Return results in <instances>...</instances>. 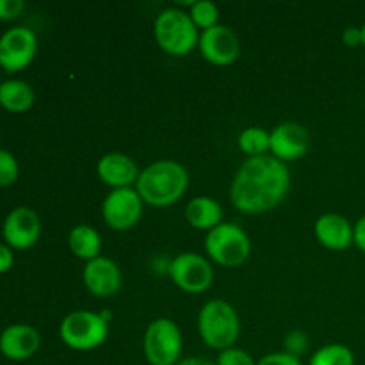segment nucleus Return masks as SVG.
Here are the masks:
<instances>
[{
	"label": "nucleus",
	"instance_id": "f8f14e48",
	"mask_svg": "<svg viewBox=\"0 0 365 365\" xmlns=\"http://www.w3.org/2000/svg\"><path fill=\"white\" fill-rule=\"evenodd\" d=\"M2 235L11 250H29L41 237V220L29 207H16L6 216Z\"/></svg>",
	"mask_w": 365,
	"mask_h": 365
},
{
	"label": "nucleus",
	"instance_id": "6ab92c4d",
	"mask_svg": "<svg viewBox=\"0 0 365 365\" xmlns=\"http://www.w3.org/2000/svg\"><path fill=\"white\" fill-rule=\"evenodd\" d=\"M36 102V93L31 84L20 78L0 82V107L9 113H25Z\"/></svg>",
	"mask_w": 365,
	"mask_h": 365
},
{
	"label": "nucleus",
	"instance_id": "1a4fd4ad",
	"mask_svg": "<svg viewBox=\"0 0 365 365\" xmlns=\"http://www.w3.org/2000/svg\"><path fill=\"white\" fill-rule=\"evenodd\" d=\"M143 205L145 202L135 189H113L102 203L103 221L113 230L127 232L141 220Z\"/></svg>",
	"mask_w": 365,
	"mask_h": 365
},
{
	"label": "nucleus",
	"instance_id": "5701e85b",
	"mask_svg": "<svg viewBox=\"0 0 365 365\" xmlns=\"http://www.w3.org/2000/svg\"><path fill=\"white\" fill-rule=\"evenodd\" d=\"M189 16H191L192 24L196 25V29H202L203 31H209V29L220 25V9L214 2L210 0H196L189 7Z\"/></svg>",
	"mask_w": 365,
	"mask_h": 365
},
{
	"label": "nucleus",
	"instance_id": "412c9836",
	"mask_svg": "<svg viewBox=\"0 0 365 365\" xmlns=\"http://www.w3.org/2000/svg\"><path fill=\"white\" fill-rule=\"evenodd\" d=\"M271 134L260 127H248L239 134L237 145L248 157H262L269 152Z\"/></svg>",
	"mask_w": 365,
	"mask_h": 365
},
{
	"label": "nucleus",
	"instance_id": "39448f33",
	"mask_svg": "<svg viewBox=\"0 0 365 365\" xmlns=\"http://www.w3.org/2000/svg\"><path fill=\"white\" fill-rule=\"evenodd\" d=\"M109 321L93 310H75L59 327V337L75 351H93L107 341Z\"/></svg>",
	"mask_w": 365,
	"mask_h": 365
},
{
	"label": "nucleus",
	"instance_id": "f03ea898",
	"mask_svg": "<svg viewBox=\"0 0 365 365\" xmlns=\"http://www.w3.org/2000/svg\"><path fill=\"white\" fill-rule=\"evenodd\" d=\"M189 187V173L180 163L155 160L141 170L135 191L152 207H170L182 200Z\"/></svg>",
	"mask_w": 365,
	"mask_h": 365
},
{
	"label": "nucleus",
	"instance_id": "a878e982",
	"mask_svg": "<svg viewBox=\"0 0 365 365\" xmlns=\"http://www.w3.org/2000/svg\"><path fill=\"white\" fill-rule=\"evenodd\" d=\"M307 344H309V339H307L305 334H302V331H292L285 339V353H289L292 356H299L307 349Z\"/></svg>",
	"mask_w": 365,
	"mask_h": 365
},
{
	"label": "nucleus",
	"instance_id": "9d476101",
	"mask_svg": "<svg viewBox=\"0 0 365 365\" xmlns=\"http://www.w3.org/2000/svg\"><path fill=\"white\" fill-rule=\"evenodd\" d=\"M38 52V38L29 27L7 29L0 36V68L7 73H16L34 61Z\"/></svg>",
	"mask_w": 365,
	"mask_h": 365
},
{
	"label": "nucleus",
	"instance_id": "bb28decb",
	"mask_svg": "<svg viewBox=\"0 0 365 365\" xmlns=\"http://www.w3.org/2000/svg\"><path fill=\"white\" fill-rule=\"evenodd\" d=\"M257 365H303V364L298 356H292L285 351H278V353H269V355L262 356V359L257 362Z\"/></svg>",
	"mask_w": 365,
	"mask_h": 365
},
{
	"label": "nucleus",
	"instance_id": "4be33fe9",
	"mask_svg": "<svg viewBox=\"0 0 365 365\" xmlns=\"http://www.w3.org/2000/svg\"><path fill=\"white\" fill-rule=\"evenodd\" d=\"M309 365H355V355L344 344H327L314 353Z\"/></svg>",
	"mask_w": 365,
	"mask_h": 365
},
{
	"label": "nucleus",
	"instance_id": "7ed1b4c3",
	"mask_svg": "<svg viewBox=\"0 0 365 365\" xmlns=\"http://www.w3.org/2000/svg\"><path fill=\"white\" fill-rule=\"evenodd\" d=\"M198 331L210 349L225 351L234 348L241 334V319L230 303L225 299H210L198 314Z\"/></svg>",
	"mask_w": 365,
	"mask_h": 365
},
{
	"label": "nucleus",
	"instance_id": "b1692460",
	"mask_svg": "<svg viewBox=\"0 0 365 365\" xmlns=\"http://www.w3.org/2000/svg\"><path fill=\"white\" fill-rule=\"evenodd\" d=\"M20 177V164L7 150H0V187L13 185Z\"/></svg>",
	"mask_w": 365,
	"mask_h": 365
},
{
	"label": "nucleus",
	"instance_id": "aec40b11",
	"mask_svg": "<svg viewBox=\"0 0 365 365\" xmlns=\"http://www.w3.org/2000/svg\"><path fill=\"white\" fill-rule=\"evenodd\" d=\"M68 246L77 259L89 262V260L100 257L102 237H100L98 230L89 225H77L75 228H71L70 235H68Z\"/></svg>",
	"mask_w": 365,
	"mask_h": 365
},
{
	"label": "nucleus",
	"instance_id": "cd10ccee",
	"mask_svg": "<svg viewBox=\"0 0 365 365\" xmlns=\"http://www.w3.org/2000/svg\"><path fill=\"white\" fill-rule=\"evenodd\" d=\"M25 4L21 0H0V20H14L21 14Z\"/></svg>",
	"mask_w": 365,
	"mask_h": 365
},
{
	"label": "nucleus",
	"instance_id": "6e6552de",
	"mask_svg": "<svg viewBox=\"0 0 365 365\" xmlns=\"http://www.w3.org/2000/svg\"><path fill=\"white\" fill-rule=\"evenodd\" d=\"M170 277L180 291L187 294H202L214 282V271L209 259L195 252H184L170 264Z\"/></svg>",
	"mask_w": 365,
	"mask_h": 365
},
{
	"label": "nucleus",
	"instance_id": "473e14b6",
	"mask_svg": "<svg viewBox=\"0 0 365 365\" xmlns=\"http://www.w3.org/2000/svg\"><path fill=\"white\" fill-rule=\"evenodd\" d=\"M360 29H362V45L365 46V24Z\"/></svg>",
	"mask_w": 365,
	"mask_h": 365
},
{
	"label": "nucleus",
	"instance_id": "9b49d317",
	"mask_svg": "<svg viewBox=\"0 0 365 365\" xmlns=\"http://www.w3.org/2000/svg\"><path fill=\"white\" fill-rule=\"evenodd\" d=\"M198 46L207 63L214 66H230L241 56V41L227 25H216L209 31H203L200 34Z\"/></svg>",
	"mask_w": 365,
	"mask_h": 365
},
{
	"label": "nucleus",
	"instance_id": "423d86ee",
	"mask_svg": "<svg viewBox=\"0 0 365 365\" xmlns=\"http://www.w3.org/2000/svg\"><path fill=\"white\" fill-rule=\"evenodd\" d=\"M205 252L223 267H237L252 255V241L237 223H221L207 234Z\"/></svg>",
	"mask_w": 365,
	"mask_h": 365
},
{
	"label": "nucleus",
	"instance_id": "c756f323",
	"mask_svg": "<svg viewBox=\"0 0 365 365\" xmlns=\"http://www.w3.org/2000/svg\"><path fill=\"white\" fill-rule=\"evenodd\" d=\"M13 264H14L13 250H11L7 245H4V242H0V274H6L7 271L13 267Z\"/></svg>",
	"mask_w": 365,
	"mask_h": 365
},
{
	"label": "nucleus",
	"instance_id": "2eb2a0df",
	"mask_svg": "<svg viewBox=\"0 0 365 365\" xmlns=\"http://www.w3.org/2000/svg\"><path fill=\"white\" fill-rule=\"evenodd\" d=\"M82 280H84L86 289L93 296L109 298L120 291L123 278H121V271L116 262L107 257H96V259L86 262Z\"/></svg>",
	"mask_w": 365,
	"mask_h": 365
},
{
	"label": "nucleus",
	"instance_id": "393cba45",
	"mask_svg": "<svg viewBox=\"0 0 365 365\" xmlns=\"http://www.w3.org/2000/svg\"><path fill=\"white\" fill-rule=\"evenodd\" d=\"M216 365H257V362L245 349L228 348L225 351H220Z\"/></svg>",
	"mask_w": 365,
	"mask_h": 365
},
{
	"label": "nucleus",
	"instance_id": "4468645a",
	"mask_svg": "<svg viewBox=\"0 0 365 365\" xmlns=\"http://www.w3.org/2000/svg\"><path fill=\"white\" fill-rule=\"evenodd\" d=\"M39 346H41V335L31 324H9L0 334V353L13 362L29 360L36 355Z\"/></svg>",
	"mask_w": 365,
	"mask_h": 365
},
{
	"label": "nucleus",
	"instance_id": "20e7f679",
	"mask_svg": "<svg viewBox=\"0 0 365 365\" xmlns=\"http://www.w3.org/2000/svg\"><path fill=\"white\" fill-rule=\"evenodd\" d=\"M153 36L160 48L175 57L187 56L198 46V29L187 11L168 7L160 11L153 24Z\"/></svg>",
	"mask_w": 365,
	"mask_h": 365
},
{
	"label": "nucleus",
	"instance_id": "ddd939ff",
	"mask_svg": "<svg viewBox=\"0 0 365 365\" xmlns=\"http://www.w3.org/2000/svg\"><path fill=\"white\" fill-rule=\"evenodd\" d=\"M310 148V134L296 121H284L271 132L269 152L282 163L303 159Z\"/></svg>",
	"mask_w": 365,
	"mask_h": 365
},
{
	"label": "nucleus",
	"instance_id": "2f4dec72",
	"mask_svg": "<svg viewBox=\"0 0 365 365\" xmlns=\"http://www.w3.org/2000/svg\"><path fill=\"white\" fill-rule=\"evenodd\" d=\"M177 365H216L210 360L202 359V356H187V359H182Z\"/></svg>",
	"mask_w": 365,
	"mask_h": 365
},
{
	"label": "nucleus",
	"instance_id": "c85d7f7f",
	"mask_svg": "<svg viewBox=\"0 0 365 365\" xmlns=\"http://www.w3.org/2000/svg\"><path fill=\"white\" fill-rule=\"evenodd\" d=\"M342 41L349 48H355V46L362 45V29L360 27H348L342 32Z\"/></svg>",
	"mask_w": 365,
	"mask_h": 365
},
{
	"label": "nucleus",
	"instance_id": "7c9ffc66",
	"mask_svg": "<svg viewBox=\"0 0 365 365\" xmlns=\"http://www.w3.org/2000/svg\"><path fill=\"white\" fill-rule=\"evenodd\" d=\"M355 246L365 253V216L360 217L355 225Z\"/></svg>",
	"mask_w": 365,
	"mask_h": 365
},
{
	"label": "nucleus",
	"instance_id": "dca6fc26",
	"mask_svg": "<svg viewBox=\"0 0 365 365\" xmlns=\"http://www.w3.org/2000/svg\"><path fill=\"white\" fill-rule=\"evenodd\" d=\"M98 178L113 189H127L138 184L139 168L132 157L121 152H109L98 160L96 166Z\"/></svg>",
	"mask_w": 365,
	"mask_h": 365
},
{
	"label": "nucleus",
	"instance_id": "0eeeda50",
	"mask_svg": "<svg viewBox=\"0 0 365 365\" xmlns=\"http://www.w3.org/2000/svg\"><path fill=\"white\" fill-rule=\"evenodd\" d=\"M182 348L184 339L175 321L159 317L148 324L143 342L148 365H177L182 360Z\"/></svg>",
	"mask_w": 365,
	"mask_h": 365
},
{
	"label": "nucleus",
	"instance_id": "f257e3e1",
	"mask_svg": "<svg viewBox=\"0 0 365 365\" xmlns=\"http://www.w3.org/2000/svg\"><path fill=\"white\" fill-rule=\"evenodd\" d=\"M291 189L287 164L273 155L250 157L235 173L230 200L242 214H262L280 205Z\"/></svg>",
	"mask_w": 365,
	"mask_h": 365
},
{
	"label": "nucleus",
	"instance_id": "a211bd4d",
	"mask_svg": "<svg viewBox=\"0 0 365 365\" xmlns=\"http://www.w3.org/2000/svg\"><path fill=\"white\" fill-rule=\"evenodd\" d=\"M185 220L192 228L210 232L223 223V209L210 196H196L185 207Z\"/></svg>",
	"mask_w": 365,
	"mask_h": 365
},
{
	"label": "nucleus",
	"instance_id": "f3484780",
	"mask_svg": "<svg viewBox=\"0 0 365 365\" xmlns=\"http://www.w3.org/2000/svg\"><path fill=\"white\" fill-rule=\"evenodd\" d=\"M314 232L319 245L334 252H342L355 245V227L341 214L328 212L317 217Z\"/></svg>",
	"mask_w": 365,
	"mask_h": 365
}]
</instances>
